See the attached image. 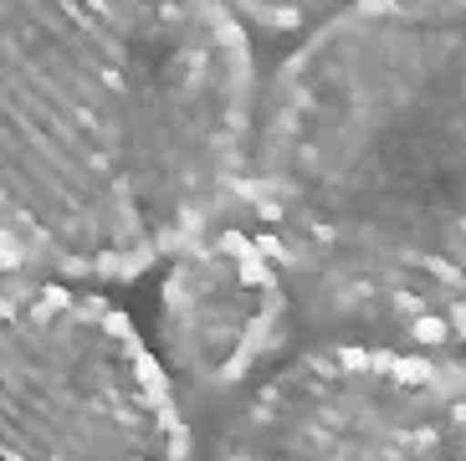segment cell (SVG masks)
<instances>
[{
    "mask_svg": "<svg viewBox=\"0 0 466 461\" xmlns=\"http://www.w3.org/2000/svg\"><path fill=\"white\" fill-rule=\"evenodd\" d=\"M241 200L313 343H466V0H339L302 31Z\"/></svg>",
    "mask_w": 466,
    "mask_h": 461,
    "instance_id": "cell-1",
    "label": "cell"
},
{
    "mask_svg": "<svg viewBox=\"0 0 466 461\" xmlns=\"http://www.w3.org/2000/svg\"><path fill=\"white\" fill-rule=\"evenodd\" d=\"M257 108L231 0H0V261H169L241 200Z\"/></svg>",
    "mask_w": 466,
    "mask_h": 461,
    "instance_id": "cell-2",
    "label": "cell"
},
{
    "mask_svg": "<svg viewBox=\"0 0 466 461\" xmlns=\"http://www.w3.org/2000/svg\"><path fill=\"white\" fill-rule=\"evenodd\" d=\"M0 461H190L169 369L97 292L0 298Z\"/></svg>",
    "mask_w": 466,
    "mask_h": 461,
    "instance_id": "cell-3",
    "label": "cell"
},
{
    "mask_svg": "<svg viewBox=\"0 0 466 461\" xmlns=\"http://www.w3.org/2000/svg\"><path fill=\"white\" fill-rule=\"evenodd\" d=\"M206 461H466V390L425 353L308 343L251 384Z\"/></svg>",
    "mask_w": 466,
    "mask_h": 461,
    "instance_id": "cell-4",
    "label": "cell"
},
{
    "mask_svg": "<svg viewBox=\"0 0 466 461\" xmlns=\"http://www.w3.org/2000/svg\"><path fill=\"white\" fill-rule=\"evenodd\" d=\"M302 333L288 277L251 226H210L169 257L159 282V364L226 394L288 359Z\"/></svg>",
    "mask_w": 466,
    "mask_h": 461,
    "instance_id": "cell-5",
    "label": "cell"
},
{
    "mask_svg": "<svg viewBox=\"0 0 466 461\" xmlns=\"http://www.w3.org/2000/svg\"><path fill=\"white\" fill-rule=\"evenodd\" d=\"M333 5H339V0H231V11L241 15L247 26L292 31V36H302L308 26H318Z\"/></svg>",
    "mask_w": 466,
    "mask_h": 461,
    "instance_id": "cell-6",
    "label": "cell"
}]
</instances>
